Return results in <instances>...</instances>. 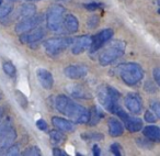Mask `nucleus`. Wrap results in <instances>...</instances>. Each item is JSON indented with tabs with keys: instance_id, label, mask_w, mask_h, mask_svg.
<instances>
[{
	"instance_id": "1",
	"label": "nucleus",
	"mask_w": 160,
	"mask_h": 156,
	"mask_svg": "<svg viewBox=\"0 0 160 156\" xmlns=\"http://www.w3.org/2000/svg\"><path fill=\"white\" fill-rule=\"evenodd\" d=\"M54 107L57 111L75 123H87L89 111L82 106L73 102L70 98L60 95L54 98Z\"/></svg>"
},
{
	"instance_id": "2",
	"label": "nucleus",
	"mask_w": 160,
	"mask_h": 156,
	"mask_svg": "<svg viewBox=\"0 0 160 156\" xmlns=\"http://www.w3.org/2000/svg\"><path fill=\"white\" fill-rule=\"evenodd\" d=\"M118 75L126 85L136 86L142 81L144 70L142 66L136 63H125L118 66Z\"/></svg>"
},
{
	"instance_id": "3",
	"label": "nucleus",
	"mask_w": 160,
	"mask_h": 156,
	"mask_svg": "<svg viewBox=\"0 0 160 156\" xmlns=\"http://www.w3.org/2000/svg\"><path fill=\"white\" fill-rule=\"evenodd\" d=\"M98 100L108 111L114 113L116 108L120 106V92L111 86L103 85L97 91Z\"/></svg>"
},
{
	"instance_id": "4",
	"label": "nucleus",
	"mask_w": 160,
	"mask_h": 156,
	"mask_svg": "<svg viewBox=\"0 0 160 156\" xmlns=\"http://www.w3.org/2000/svg\"><path fill=\"white\" fill-rule=\"evenodd\" d=\"M126 44L123 41H114L109 46H107L99 55V63L102 66H108L112 64L114 60L120 58L125 53Z\"/></svg>"
},
{
	"instance_id": "5",
	"label": "nucleus",
	"mask_w": 160,
	"mask_h": 156,
	"mask_svg": "<svg viewBox=\"0 0 160 156\" xmlns=\"http://www.w3.org/2000/svg\"><path fill=\"white\" fill-rule=\"evenodd\" d=\"M65 17V8L62 6H52L46 13V25L48 30L55 33H62V21Z\"/></svg>"
},
{
	"instance_id": "6",
	"label": "nucleus",
	"mask_w": 160,
	"mask_h": 156,
	"mask_svg": "<svg viewBox=\"0 0 160 156\" xmlns=\"http://www.w3.org/2000/svg\"><path fill=\"white\" fill-rule=\"evenodd\" d=\"M72 39L70 38H53L48 39L44 42L45 51L48 55L57 56L66 49H68L71 45Z\"/></svg>"
},
{
	"instance_id": "7",
	"label": "nucleus",
	"mask_w": 160,
	"mask_h": 156,
	"mask_svg": "<svg viewBox=\"0 0 160 156\" xmlns=\"http://www.w3.org/2000/svg\"><path fill=\"white\" fill-rule=\"evenodd\" d=\"M114 113L123 121V123L125 124L126 129L129 132H138L142 129V121L139 118H136V117H132L128 113H126V111L123 110V108L121 106H118L116 108L115 112Z\"/></svg>"
},
{
	"instance_id": "8",
	"label": "nucleus",
	"mask_w": 160,
	"mask_h": 156,
	"mask_svg": "<svg viewBox=\"0 0 160 156\" xmlns=\"http://www.w3.org/2000/svg\"><path fill=\"white\" fill-rule=\"evenodd\" d=\"M113 36V30L111 29H104L101 32H99L98 34H96L94 36H92V42L90 45V51L91 52H97L98 49H100L105 43H108Z\"/></svg>"
},
{
	"instance_id": "9",
	"label": "nucleus",
	"mask_w": 160,
	"mask_h": 156,
	"mask_svg": "<svg viewBox=\"0 0 160 156\" xmlns=\"http://www.w3.org/2000/svg\"><path fill=\"white\" fill-rule=\"evenodd\" d=\"M40 22H41V18L38 16H35V14H34V16H31V17H28V18H24V19H22L19 23H17L16 32L19 34L27 33V32L38 28V25L40 24Z\"/></svg>"
},
{
	"instance_id": "10",
	"label": "nucleus",
	"mask_w": 160,
	"mask_h": 156,
	"mask_svg": "<svg viewBox=\"0 0 160 156\" xmlns=\"http://www.w3.org/2000/svg\"><path fill=\"white\" fill-rule=\"evenodd\" d=\"M92 42V36L89 35H82V36H78L76 39H72V42H71V53L78 55V54L83 53L85 51H87L90 47Z\"/></svg>"
},
{
	"instance_id": "11",
	"label": "nucleus",
	"mask_w": 160,
	"mask_h": 156,
	"mask_svg": "<svg viewBox=\"0 0 160 156\" xmlns=\"http://www.w3.org/2000/svg\"><path fill=\"white\" fill-rule=\"evenodd\" d=\"M44 36H45L44 29H42V28H35V29L31 30V31L27 32V33L21 34L20 40L22 43H27V44L33 46L34 44L42 41Z\"/></svg>"
},
{
	"instance_id": "12",
	"label": "nucleus",
	"mask_w": 160,
	"mask_h": 156,
	"mask_svg": "<svg viewBox=\"0 0 160 156\" xmlns=\"http://www.w3.org/2000/svg\"><path fill=\"white\" fill-rule=\"evenodd\" d=\"M65 76H67L70 79H80L83 78L88 74V68L86 65L81 64H73L69 65L64 69Z\"/></svg>"
},
{
	"instance_id": "13",
	"label": "nucleus",
	"mask_w": 160,
	"mask_h": 156,
	"mask_svg": "<svg viewBox=\"0 0 160 156\" xmlns=\"http://www.w3.org/2000/svg\"><path fill=\"white\" fill-rule=\"evenodd\" d=\"M125 106L128 111L133 114H139L142 111V99L137 94H128L125 98Z\"/></svg>"
},
{
	"instance_id": "14",
	"label": "nucleus",
	"mask_w": 160,
	"mask_h": 156,
	"mask_svg": "<svg viewBox=\"0 0 160 156\" xmlns=\"http://www.w3.org/2000/svg\"><path fill=\"white\" fill-rule=\"evenodd\" d=\"M36 77L40 81L41 86L44 89L49 90L54 86V78L51 71H48L45 68H38L36 69Z\"/></svg>"
},
{
	"instance_id": "15",
	"label": "nucleus",
	"mask_w": 160,
	"mask_h": 156,
	"mask_svg": "<svg viewBox=\"0 0 160 156\" xmlns=\"http://www.w3.org/2000/svg\"><path fill=\"white\" fill-rule=\"evenodd\" d=\"M79 29V21L73 14H67L62 21V31L67 33H75Z\"/></svg>"
},
{
	"instance_id": "16",
	"label": "nucleus",
	"mask_w": 160,
	"mask_h": 156,
	"mask_svg": "<svg viewBox=\"0 0 160 156\" xmlns=\"http://www.w3.org/2000/svg\"><path fill=\"white\" fill-rule=\"evenodd\" d=\"M52 122H53V125L56 129L62 132L75 131V127H73L72 122H70V121H68V120H65V119H62V118L54 117V118L52 119Z\"/></svg>"
},
{
	"instance_id": "17",
	"label": "nucleus",
	"mask_w": 160,
	"mask_h": 156,
	"mask_svg": "<svg viewBox=\"0 0 160 156\" xmlns=\"http://www.w3.org/2000/svg\"><path fill=\"white\" fill-rule=\"evenodd\" d=\"M108 127H109V133L112 136H120L124 132V127L121 123V121H118V119L111 118L108 121Z\"/></svg>"
},
{
	"instance_id": "18",
	"label": "nucleus",
	"mask_w": 160,
	"mask_h": 156,
	"mask_svg": "<svg viewBox=\"0 0 160 156\" xmlns=\"http://www.w3.org/2000/svg\"><path fill=\"white\" fill-rule=\"evenodd\" d=\"M142 134L146 138L153 142H160V127L156 125H147L142 130Z\"/></svg>"
},
{
	"instance_id": "19",
	"label": "nucleus",
	"mask_w": 160,
	"mask_h": 156,
	"mask_svg": "<svg viewBox=\"0 0 160 156\" xmlns=\"http://www.w3.org/2000/svg\"><path fill=\"white\" fill-rule=\"evenodd\" d=\"M68 91L71 96H73L75 98L79 99H87L90 98V94L85 87H82L81 85H71L70 87H68Z\"/></svg>"
},
{
	"instance_id": "20",
	"label": "nucleus",
	"mask_w": 160,
	"mask_h": 156,
	"mask_svg": "<svg viewBox=\"0 0 160 156\" xmlns=\"http://www.w3.org/2000/svg\"><path fill=\"white\" fill-rule=\"evenodd\" d=\"M103 117H104V113L102 112V110L97 106H93L89 111V118H88L87 123L89 125H96L100 122Z\"/></svg>"
},
{
	"instance_id": "21",
	"label": "nucleus",
	"mask_w": 160,
	"mask_h": 156,
	"mask_svg": "<svg viewBox=\"0 0 160 156\" xmlns=\"http://www.w3.org/2000/svg\"><path fill=\"white\" fill-rule=\"evenodd\" d=\"M36 12V8L34 5H24L19 10V17L22 19L28 18V17L34 16Z\"/></svg>"
},
{
	"instance_id": "22",
	"label": "nucleus",
	"mask_w": 160,
	"mask_h": 156,
	"mask_svg": "<svg viewBox=\"0 0 160 156\" xmlns=\"http://www.w3.org/2000/svg\"><path fill=\"white\" fill-rule=\"evenodd\" d=\"M49 136H51V141L53 144H59V143L64 142L65 141V136L62 133V131L59 130H55V131H51L49 132Z\"/></svg>"
},
{
	"instance_id": "23",
	"label": "nucleus",
	"mask_w": 160,
	"mask_h": 156,
	"mask_svg": "<svg viewBox=\"0 0 160 156\" xmlns=\"http://www.w3.org/2000/svg\"><path fill=\"white\" fill-rule=\"evenodd\" d=\"M2 68H3V71H5L8 76H10V77H13V76H16L17 69H16V67H14V65L12 64V63H10V62L3 63Z\"/></svg>"
},
{
	"instance_id": "24",
	"label": "nucleus",
	"mask_w": 160,
	"mask_h": 156,
	"mask_svg": "<svg viewBox=\"0 0 160 156\" xmlns=\"http://www.w3.org/2000/svg\"><path fill=\"white\" fill-rule=\"evenodd\" d=\"M81 138H83V140H88V141H99V140H102L103 138V135L100 133H94V132H92V133H90V132H88V133H85L81 135Z\"/></svg>"
},
{
	"instance_id": "25",
	"label": "nucleus",
	"mask_w": 160,
	"mask_h": 156,
	"mask_svg": "<svg viewBox=\"0 0 160 156\" xmlns=\"http://www.w3.org/2000/svg\"><path fill=\"white\" fill-rule=\"evenodd\" d=\"M12 11V6L11 5H0V19L6 18L10 14V12Z\"/></svg>"
},
{
	"instance_id": "26",
	"label": "nucleus",
	"mask_w": 160,
	"mask_h": 156,
	"mask_svg": "<svg viewBox=\"0 0 160 156\" xmlns=\"http://www.w3.org/2000/svg\"><path fill=\"white\" fill-rule=\"evenodd\" d=\"M23 155H33V156L41 155V149L38 146H31L23 152Z\"/></svg>"
},
{
	"instance_id": "27",
	"label": "nucleus",
	"mask_w": 160,
	"mask_h": 156,
	"mask_svg": "<svg viewBox=\"0 0 160 156\" xmlns=\"http://www.w3.org/2000/svg\"><path fill=\"white\" fill-rule=\"evenodd\" d=\"M16 98H17V100L19 101V103L21 105V107L27 108V106H28V100H27V98H25V97L22 95V92L17 91V92H16Z\"/></svg>"
},
{
	"instance_id": "28",
	"label": "nucleus",
	"mask_w": 160,
	"mask_h": 156,
	"mask_svg": "<svg viewBox=\"0 0 160 156\" xmlns=\"http://www.w3.org/2000/svg\"><path fill=\"white\" fill-rule=\"evenodd\" d=\"M150 107L152 109V112L156 114V117L160 119V101H152L150 103Z\"/></svg>"
},
{
	"instance_id": "29",
	"label": "nucleus",
	"mask_w": 160,
	"mask_h": 156,
	"mask_svg": "<svg viewBox=\"0 0 160 156\" xmlns=\"http://www.w3.org/2000/svg\"><path fill=\"white\" fill-rule=\"evenodd\" d=\"M12 127L11 124H10L9 122H6V123H2V124H0V142H1V140H2L3 135L6 134V132L9 130V127Z\"/></svg>"
},
{
	"instance_id": "30",
	"label": "nucleus",
	"mask_w": 160,
	"mask_h": 156,
	"mask_svg": "<svg viewBox=\"0 0 160 156\" xmlns=\"http://www.w3.org/2000/svg\"><path fill=\"white\" fill-rule=\"evenodd\" d=\"M145 120L149 123L156 122V114L153 113L152 111H150V110H147V111L145 112Z\"/></svg>"
},
{
	"instance_id": "31",
	"label": "nucleus",
	"mask_w": 160,
	"mask_h": 156,
	"mask_svg": "<svg viewBox=\"0 0 160 156\" xmlns=\"http://www.w3.org/2000/svg\"><path fill=\"white\" fill-rule=\"evenodd\" d=\"M36 127H38V129L41 130V131H46V130L48 129V127H47L46 121L43 120V119H40V120L36 121Z\"/></svg>"
},
{
	"instance_id": "32",
	"label": "nucleus",
	"mask_w": 160,
	"mask_h": 156,
	"mask_svg": "<svg viewBox=\"0 0 160 156\" xmlns=\"http://www.w3.org/2000/svg\"><path fill=\"white\" fill-rule=\"evenodd\" d=\"M111 151H112V153H113L114 155H122V149H121L120 144H118V143H114V144H112Z\"/></svg>"
},
{
	"instance_id": "33",
	"label": "nucleus",
	"mask_w": 160,
	"mask_h": 156,
	"mask_svg": "<svg viewBox=\"0 0 160 156\" xmlns=\"http://www.w3.org/2000/svg\"><path fill=\"white\" fill-rule=\"evenodd\" d=\"M19 153H20V152H19V147L16 146V145H11V146L7 148L8 155H18Z\"/></svg>"
},
{
	"instance_id": "34",
	"label": "nucleus",
	"mask_w": 160,
	"mask_h": 156,
	"mask_svg": "<svg viewBox=\"0 0 160 156\" xmlns=\"http://www.w3.org/2000/svg\"><path fill=\"white\" fill-rule=\"evenodd\" d=\"M153 78H155V81L157 83V85L160 87V67H156L153 69Z\"/></svg>"
},
{
	"instance_id": "35",
	"label": "nucleus",
	"mask_w": 160,
	"mask_h": 156,
	"mask_svg": "<svg viewBox=\"0 0 160 156\" xmlns=\"http://www.w3.org/2000/svg\"><path fill=\"white\" fill-rule=\"evenodd\" d=\"M98 23H99V19L97 17H91L89 19V21H88V27L93 29V28H96L98 25Z\"/></svg>"
},
{
	"instance_id": "36",
	"label": "nucleus",
	"mask_w": 160,
	"mask_h": 156,
	"mask_svg": "<svg viewBox=\"0 0 160 156\" xmlns=\"http://www.w3.org/2000/svg\"><path fill=\"white\" fill-rule=\"evenodd\" d=\"M85 8H87L88 10H97V9H100L101 5L100 3H88V5H85Z\"/></svg>"
},
{
	"instance_id": "37",
	"label": "nucleus",
	"mask_w": 160,
	"mask_h": 156,
	"mask_svg": "<svg viewBox=\"0 0 160 156\" xmlns=\"http://www.w3.org/2000/svg\"><path fill=\"white\" fill-rule=\"evenodd\" d=\"M53 154L54 155H58V156H65L66 155V152L59 148H53Z\"/></svg>"
},
{
	"instance_id": "38",
	"label": "nucleus",
	"mask_w": 160,
	"mask_h": 156,
	"mask_svg": "<svg viewBox=\"0 0 160 156\" xmlns=\"http://www.w3.org/2000/svg\"><path fill=\"white\" fill-rule=\"evenodd\" d=\"M100 153H101V151H100V148L98 147V145H94L93 146V154L94 155H100Z\"/></svg>"
},
{
	"instance_id": "39",
	"label": "nucleus",
	"mask_w": 160,
	"mask_h": 156,
	"mask_svg": "<svg viewBox=\"0 0 160 156\" xmlns=\"http://www.w3.org/2000/svg\"><path fill=\"white\" fill-rule=\"evenodd\" d=\"M58 1H62V3H67V1H69V0H58Z\"/></svg>"
},
{
	"instance_id": "40",
	"label": "nucleus",
	"mask_w": 160,
	"mask_h": 156,
	"mask_svg": "<svg viewBox=\"0 0 160 156\" xmlns=\"http://www.w3.org/2000/svg\"><path fill=\"white\" fill-rule=\"evenodd\" d=\"M158 5H159V7H160V0H158Z\"/></svg>"
},
{
	"instance_id": "41",
	"label": "nucleus",
	"mask_w": 160,
	"mask_h": 156,
	"mask_svg": "<svg viewBox=\"0 0 160 156\" xmlns=\"http://www.w3.org/2000/svg\"><path fill=\"white\" fill-rule=\"evenodd\" d=\"M33 1H36V0H33Z\"/></svg>"
}]
</instances>
